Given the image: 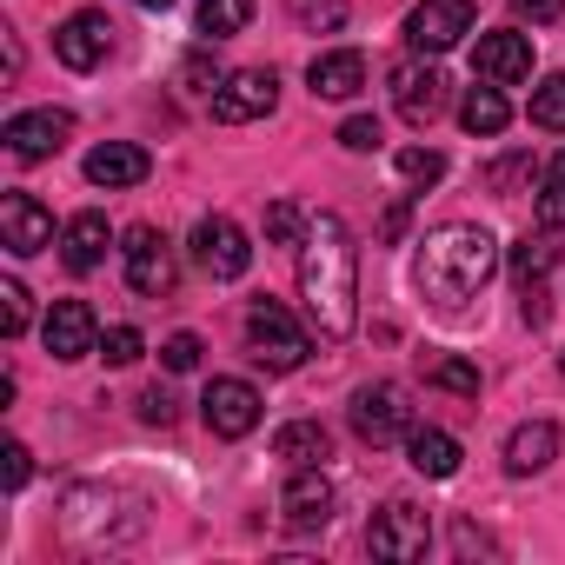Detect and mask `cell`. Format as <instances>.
Returning a JSON list of instances; mask_svg holds the SVG:
<instances>
[{"label":"cell","instance_id":"f1b7e54d","mask_svg":"<svg viewBox=\"0 0 565 565\" xmlns=\"http://www.w3.org/2000/svg\"><path fill=\"white\" fill-rule=\"evenodd\" d=\"M287 8L307 34H340L347 28V0H287Z\"/></svg>","mask_w":565,"mask_h":565},{"label":"cell","instance_id":"277c9868","mask_svg":"<svg viewBox=\"0 0 565 565\" xmlns=\"http://www.w3.org/2000/svg\"><path fill=\"white\" fill-rule=\"evenodd\" d=\"M426 545H433V519L413 499H386L366 525V552L386 565H413V558H426Z\"/></svg>","mask_w":565,"mask_h":565},{"label":"cell","instance_id":"ffe728a7","mask_svg":"<svg viewBox=\"0 0 565 565\" xmlns=\"http://www.w3.org/2000/svg\"><path fill=\"white\" fill-rule=\"evenodd\" d=\"M107 246H114V226H107V213H94V206L61 226V259H67V273H94V266L107 259Z\"/></svg>","mask_w":565,"mask_h":565},{"label":"cell","instance_id":"b9f144b4","mask_svg":"<svg viewBox=\"0 0 565 565\" xmlns=\"http://www.w3.org/2000/svg\"><path fill=\"white\" fill-rule=\"evenodd\" d=\"M512 14L539 28V21H558V14H565V0H512Z\"/></svg>","mask_w":565,"mask_h":565},{"label":"cell","instance_id":"6da1fadb","mask_svg":"<svg viewBox=\"0 0 565 565\" xmlns=\"http://www.w3.org/2000/svg\"><path fill=\"white\" fill-rule=\"evenodd\" d=\"M300 300L320 340H347L360 327V246L340 213H313L300 239Z\"/></svg>","mask_w":565,"mask_h":565},{"label":"cell","instance_id":"4fadbf2b","mask_svg":"<svg viewBox=\"0 0 565 565\" xmlns=\"http://www.w3.org/2000/svg\"><path fill=\"white\" fill-rule=\"evenodd\" d=\"M0 140H8V153H14V160H47V153H61V147L74 140V114H61V107L14 114L8 127H0Z\"/></svg>","mask_w":565,"mask_h":565},{"label":"cell","instance_id":"7a4b0ae2","mask_svg":"<svg viewBox=\"0 0 565 565\" xmlns=\"http://www.w3.org/2000/svg\"><path fill=\"white\" fill-rule=\"evenodd\" d=\"M499 273V239L472 220H452V226H433L413 253V287L439 307V313H459L466 300L486 294V279Z\"/></svg>","mask_w":565,"mask_h":565},{"label":"cell","instance_id":"f546056e","mask_svg":"<svg viewBox=\"0 0 565 565\" xmlns=\"http://www.w3.org/2000/svg\"><path fill=\"white\" fill-rule=\"evenodd\" d=\"M307 226H313V220H307L294 200H273V206H266V239H273V246H300Z\"/></svg>","mask_w":565,"mask_h":565},{"label":"cell","instance_id":"4dcf8cb0","mask_svg":"<svg viewBox=\"0 0 565 565\" xmlns=\"http://www.w3.org/2000/svg\"><path fill=\"white\" fill-rule=\"evenodd\" d=\"M426 386H446V393H459V399H479V366H472V360H433V366H426Z\"/></svg>","mask_w":565,"mask_h":565},{"label":"cell","instance_id":"5bb4252c","mask_svg":"<svg viewBox=\"0 0 565 565\" xmlns=\"http://www.w3.org/2000/svg\"><path fill=\"white\" fill-rule=\"evenodd\" d=\"M279 519L294 532H320L333 519V479L320 466H294V479L279 486Z\"/></svg>","mask_w":565,"mask_h":565},{"label":"cell","instance_id":"3957f363","mask_svg":"<svg viewBox=\"0 0 565 565\" xmlns=\"http://www.w3.org/2000/svg\"><path fill=\"white\" fill-rule=\"evenodd\" d=\"M246 353H253L266 373H300L307 353H313V340H307V327L279 307V300H253V307H246Z\"/></svg>","mask_w":565,"mask_h":565},{"label":"cell","instance_id":"603a6c76","mask_svg":"<svg viewBox=\"0 0 565 565\" xmlns=\"http://www.w3.org/2000/svg\"><path fill=\"white\" fill-rule=\"evenodd\" d=\"M327 452H333V439L320 419H287L273 433V459H287V466H320Z\"/></svg>","mask_w":565,"mask_h":565},{"label":"cell","instance_id":"ab89813d","mask_svg":"<svg viewBox=\"0 0 565 565\" xmlns=\"http://www.w3.org/2000/svg\"><path fill=\"white\" fill-rule=\"evenodd\" d=\"M519 313H525V327H545V320H552V294H545V279L519 287Z\"/></svg>","mask_w":565,"mask_h":565},{"label":"cell","instance_id":"d590c367","mask_svg":"<svg viewBox=\"0 0 565 565\" xmlns=\"http://www.w3.org/2000/svg\"><path fill=\"white\" fill-rule=\"evenodd\" d=\"M200 353H206V347H200V333H173V340L160 347V366H167V373H193V366H200Z\"/></svg>","mask_w":565,"mask_h":565},{"label":"cell","instance_id":"60d3db41","mask_svg":"<svg viewBox=\"0 0 565 565\" xmlns=\"http://www.w3.org/2000/svg\"><path fill=\"white\" fill-rule=\"evenodd\" d=\"M28 472H34L28 446H8V452H0V479H8V492H21V486H28Z\"/></svg>","mask_w":565,"mask_h":565},{"label":"cell","instance_id":"4316f807","mask_svg":"<svg viewBox=\"0 0 565 565\" xmlns=\"http://www.w3.org/2000/svg\"><path fill=\"white\" fill-rule=\"evenodd\" d=\"M532 127L565 134V74H545V81L532 87Z\"/></svg>","mask_w":565,"mask_h":565},{"label":"cell","instance_id":"484cf974","mask_svg":"<svg viewBox=\"0 0 565 565\" xmlns=\"http://www.w3.org/2000/svg\"><path fill=\"white\" fill-rule=\"evenodd\" d=\"M259 0H200V34L206 41H233L246 21H253Z\"/></svg>","mask_w":565,"mask_h":565},{"label":"cell","instance_id":"7c38bea8","mask_svg":"<svg viewBox=\"0 0 565 565\" xmlns=\"http://www.w3.org/2000/svg\"><path fill=\"white\" fill-rule=\"evenodd\" d=\"M200 419H206L213 439H246V433L259 426V393H253L246 380H213V386L200 393Z\"/></svg>","mask_w":565,"mask_h":565},{"label":"cell","instance_id":"74e56055","mask_svg":"<svg viewBox=\"0 0 565 565\" xmlns=\"http://www.w3.org/2000/svg\"><path fill=\"white\" fill-rule=\"evenodd\" d=\"M140 419H147V426H173V419H180V399H173L167 386H147V393H140Z\"/></svg>","mask_w":565,"mask_h":565},{"label":"cell","instance_id":"8fae6325","mask_svg":"<svg viewBox=\"0 0 565 565\" xmlns=\"http://www.w3.org/2000/svg\"><path fill=\"white\" fill-rule=\"evenodd\" d=\"M193 259H200V273H213V279H239V273L253 266V246H246V233H239L226 213H206V220L193 226Z\"/></svg>","mask_w":565,"mask_h":565},{"label":"cell","instance_id":"52a82bcc","mask_svg":"<svg viewBox=\"0 0 565 565\" xmlns=\"http://www.w3.org/2000/svg\"><path fill=\"white\" fill-rule=\"evenodd\" d=\"M206 107H213V120H220V127H246V120H266V114L279 107V81H273V67H246V74H226V81L206 94Z\"/></svg>","mask_w":565,"mask_h":565},{"label":"cell","instance_id":"e0dca14e","mask_svg":"<svg viewBox=\"0 0 565 565\" xmlns=\"http://www.w3.org/2000/svg\"><path fill=\"white\" fill-rule=\"evenodd\" d=\"M472 74L492 81V87H519V81H532V41H525V34H479V47H472Z\"/></svg>","mask_w":565,"mask_h":565},{"label":"cell","instance_id":"7bdbcfd3","mask_svg":"<svg viewBox=\"0 0 565 565\" xmlns=\"http://www.w3.org/2000/svg\"><path fill=\"white\" fill-rule=\"evenodd\" d=\"M406 213H413V206H406V200H393V206H386V226H380V233H386V239H399V233H406Z\"/></svg>","mask_w":565,"mask_h":565},{"label":"cell","instance_id":"44dd1931","mask_svg":"<svg viewBox=\"0 0 565 565\" xmlns=\"http://www.w3.org/2000/svg\"><path fill=\"white\" fill-rule=\"evenodd\" d=\"M552 459H558V426H552V419H525V426L505 439V466H512L519 479H525V472H545Z\"/></svg>","mask_w":565,"mask_h":565},{"label":"cell","instance_id":"9a60e30c","mask_svg":"<svg viewBox=\"0 0 565 565\" xmlns=\"http://www.w3.org/2000/svg\"><path fill=\"white\" fill-rule=\"evenodd\" d=\"M0 246H8L14 259L47 253L54 246V213L34 193H8V200H0Z\"/></svg>","mask_w":565,"mask_h":565},{"label":"cell","instance_id":"1f68e13d","mask_svg":"<svg viewBox=\"0 0 565 565\" xmlns=\"http://www.w3.org/2000/svg\"><path fill=\"white\" fill-rule=\"evenodd\" d=\"M399 180H413V186L446 180V153L439 147H399Z\"/></svg>","mask_w":565,"mask_h":565},{"label":"cell","instance_id":"5b68a950","mask_svg":"<svg viewBox=\"0 0 565 565\" xmlns=\"http://www.w3.org/2000/svg\"><path fill=\"white\" fill-rule=\"evenodd\" d=\"M347 419H353V433H360L366 446H399V439L413 433V399H406V386L373 380V386H360V393H353Z\"/></svg>","mask_w":565,"mask_h":565},{"label":"cell","instance_id":"ac0fdd59","mask_svg":"<svg viewBox=\"0 0 565 565\" xmlns=\"http://www.w3.org/2000/svg\"><path fill=\"white\" fill-rule=\"evenodd\" d=\"M307 87H313V100H353V94L366 87V54H360V47L313 54V67H307Z\"/></svg>","mask_w":565,"mask_h":565},{"label":"cell","instance_id":"836d02e7","mask_svg":"<svg viewBox=\"0 0 565 565\" xmlns=\"http://www.w3.org/2000/svg\"><path fill=\"white\" fill-rule=\"evenodd\" d=\"M0 333H8V340L28 333V287H21V279H0Z\"/></svg>","mask_w":565,"mask_h":565},{"label":"cell","instance_id":"f35d334b","mask_svg":"<svg viewBox=\"0 0 565 565\" xmlns=\"http://www.w3.org/2000/svg\"><path fill=\"white\" fill-rule=\"evenodd\" d=\"M180 74H186V87H200V94H213V87L226 81V74H220V61H213L206 47H200V54H186V67H180Z\"/></svg>","mask_w":565,"mask_h":565},{"label":"cell","instance_id":"7402d4cb","mask_svg":"<svg viewBox=\"0 0 565 565\" xmlns=\"http://www.w3.org/2000/svg\"><path fill=\"white\" fill-rule=\"evenodd\" d=\"M406 459H413L419 479H452L459 472V439L439 433V426H413L406 433Z\"/></svg>","mask_w":565,"mask_h":565},{"label":"cell","instance_id":"d4e9b609","mask_svg":"<svg viewBox=\"0 0 565 565\" xmlns=\"http://www.w3.org/2000/svg\"><path fill=\"white\" fill-rule=\"evenodd\" d=\"M505 120H512V107H505V94H499L492 81H486V87H472V94H466V107H459V127H466V134H486V140H492V134H505Z\"/></svg>","mask_w":565,"mask_h":565},{"label":"cell","instance_id":"ee69618b","mask_svg":"<svg viewBox=\"0 0 565 565\" xmlns=\"http://www.w3.org/2000/svg\"><path fill=\"white\" fill-rule=\"evenodd\" d=\"M134 8H173V0H134Z\"/></svg>","mask_w":565,"mask_h":565},{"label":"cell","instance_id":"ba28073f","mask_svg":"<svg viewBox=\"0 0 565 565\" xmlns=\"http://www.w3.org/2000/svg\"><path fill=\"white\" fill-rule=\"evenodd\" d=\"M114 34H120V28H114L100 8H81V14H67V21L54 28V61L74 67V74H94V67H107Z\"/></svg>","mask_w":565,"mask_h":565},{"label":"cell","instance_id":"9c48e42d","mask_svg":"<svg viewBox=\"0 0 565 565\" xmlns=\"http://www.w3.org/2000/svg\"><path fill=\"white\" fill-rule=\"evenodd\" d=\"M472 34V0H419L406 14V47L413 54H446Z\"/></svg>","mask_w":565,"mask_h":565},{"label":"cell","instance_id":"8d00e7d4","mask_svg":"<svg viewBox=\"0 0 565 565\" xmlns=\"http://www.w3.org/2000/svg\"><path fill=\"white\" fill-rule=\"evenodd\" d=\"M340 147H347V153H373V147H380V120H373V114H353V120L340 127Z\"/></svg>","mask_w":565,"mask_h":565},{"label":"cell","instance_id":"8992f818","mask_svg":"<svg viewBox=\"0 0 565 565\" xmlns=\"http://www.w3.org/2000/svg\"><path fill=\"white\" fill-rule=\"evenodd\" d=\"M120 259H127V287H134L140 300H167V294H173L180 259H173V239H167L160 226H127Z\"/></svg>","mask_w":565,"mask_h":565},{"label":"cell","instance_id":"83f0119b","mask_svg":"<svg viewBox=\"0 0 565 565\" xmlns=\"http://www.w3.org/2000/svg\"><path fill=\"white\" fill-rule=\"evenodd\" d=\"M539 226H565V153H552V167L539 173Z\"/></svg>","mask_w":565,"mask_h":565},{"label":"cell","instance_id":"d6a6232c","mask_svg":"<svg viewBox=\"0 0 565 565\" xmlns=\"http://www.w3.org/2000/svg\"><path fill=\"white\" fill-rule=\"evenodd\" d=\"M525 180H532V153H505V160H492V167H486V186H492V193H505V200H512Z\"/></svg>","mask_w":565,"mask_h":565},{"label":"cell","instance_id":"f6af8a7d","mask_svg":"<svg viewBox=\"0 0 565 565\" xmlns=\"http://www.w3.org/2000/svg\"><path fill=\"white\" fill-rule=\"evenodd\" d=\"M558 366H565V360H558Z\"/></svg>","mask_w":565,"mask_h":565},{"label":"cell","instance_id":"e575fe53","mask_svg":"<svg viewBox=\"0 0 565 565\" xmlns=\"http://www.w3.org/2000/svg\"><path fill=\"white\" fill-rule=\"evenodd\" d=\"M140 353H147V340H140L134 327H107V333H100V360H107V366H134Z\"/></svg>","mask_w":565,"mask_h":565},{"label":"cell","instance_id":"30bf717a","mask_svg":"<svg viewBox=\"0 0 565 565\" xmlns=\"http://www.w3.org/2000/svg\"><path fill=\"white\" fill-rule=\"evenodd\" d=\"M393 107H399L406 127H433V120L446 114V74H439L433 61H406V67H393Z\"/></svg>","mask_w":565,"mask_h":565},{"label":"cell","instance_id":"d6986e66","mask_svg":"<svg viewBox=\"0 0 565 565\" xmlns=\"http://www.w3.org/2000/svg\"><path fill=\"white\" fill-rule=\"evenodd\" d=\"M147 173H153V160H147V147H134V140H107V147H94V153H87V180H94V186H107V193L140 186Z\"/></svg>","mask_w":565,"mask_h":565},{"label":"cell","instance_id":"cb8c5ba5","mask_svg":"<svg viewBox=\"0 0 565 565\" xmlns=\"http://www.w3.org/2000/svg\"><path fill=\"white\" fill-rule=\"evenodd\" d=\"M505 266H512V279L519 287H532V279H545L552 266H558V239H552V226L545 233H525L512 253H505Z\"/></svg>","mask_w":565,"mask_h":565},{"label":"cell","instance_id":"2e32d148","mask_svg":"<svg viewBox=\"0 0 565 565\" xmlns=\"http://www.w3.org/2000/svg\"><path fill=\"white\" fill-rule=\"evenodd\" d=\"M41 340H47V353H54V360H87V353H100L94 307H87V300H54V313H47Z\"/></svg>","mask_w":565,"mask_h":565}]
</instances>
